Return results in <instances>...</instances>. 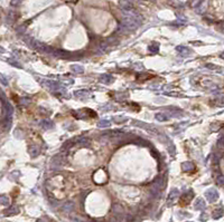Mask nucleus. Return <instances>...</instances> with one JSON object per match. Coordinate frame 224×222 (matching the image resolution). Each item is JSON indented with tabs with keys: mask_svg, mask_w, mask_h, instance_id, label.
<instances>
[{
	"mask_svg": "<svg viewBox=\"0 0 224 222\" xmlns=\"http://www.w3.org/2000/svg\"><path fill=\"white\" fill-rule=\"evenodd\" d=\"M150 77H151L150 75L146 74V75H139V78H138V79H139V81H143V79H149Z\"/></svg>",
	"mask_w": 224,
	"mask_h": 222,
	"instance_id": "31",
	"label": "nucleus"
},
{
	"mask_svg": "<svg viewBox=\"0 0 224 222\" xmlns=\"http://www.w3.org/2000/svg\"><path fill=\"white\" fill-rule=\"evenodd\" d=\"M0 82H1V84H2L3 86H7V85H8V81H7L5 76L2 75H0Z\"/></svg>",
	"mask_w": 224,
	"mask_h": 222,
	"instance_id": "30",
	"label": "nucleus"
},
{
	"mask_svg": "<svg viewBox=\"0 0 224 222\" xmlns=\"http://www.w3.org/2000/svg\"><path fill=\"white\" fill-rule=\"evenodd\" d=\"M148 50L152 54H157L158 53V50H159V44H158V42H154V44H151L150 46L148 47Z\"/></svg>",
	"mask_w": 224,
	"mask_h": 222,
	"instance_id": "21",
	"label": "nucleus"
},
{
	"mask_svg": "<svg viewBox=\"0 0 224 222\" xmlns=\"http://www.w3.org/2000/svg\"><path fill=\"white\" fill-rule=\"evenodd\" d=\"M194 198V193H193V191L190 190V191H187V192H185L184 194L183 195H180V199H179V204L180 206H186V204H188V203L192 201V199Z\"/></svg>",
	"mask_w": 224,
	"mask_h": 222,
	"instance_id": "3",
	"label": "nucleus"
},
{
	"mask_svg": "<svg viewBox=\"0 0 224 222\" xmlns=\"http://www.w3.org/2000/svg\"><path fill=\"white\" fill-rule=\"evenodd\" d=\"M120 96H117V100H124V98H128V94H119Z\"/></svg>",
	"mask_w": 224,
	"mask_h": 222,
	"instance_id": "33",
	"label": "nucleus"
},
{
	"mask_svg": "<svg viewBox=\"0 0 224 222\" xmlns=\"http://www.w3.org/2000/svg\"><path fill=\"white\" fill-rule=\"evenodd\" d=\"M156 119L157 121H159V122H166V121H168V116L166 115L165 113H158L156 114Z\"/></svg>",
	"mask_w": 224,
	"mask_h": 222,
	"instance_id": "23",
	"label": "nucleus"
},
{
	"mask_svg": "<svg viewBox=\"0 0 224 222\" xmlns=\"http://www.w3.org/2000/svg\"><path fill=\"white\" fill-rule=\"evenodd\" d=\"M74 95L78 98H81V97L85 98V97H89L90 96V92L89 91H85V89H81V91H76V92H74Z\"/></svg>",
	"mask_w": 224,
	"mask_h": 222,
	"instance_id": "17",
	"label": "nucleus"
},
{
	"mask_svg": "<svg viewBox=\"0 0 224 222\" xmlns=\"http://www.w3.org/2000/svg\"><path fill=\"white\" fill-rule=\"evenodd\" d=\"M0 203L2 206H9V198L6 195H0Z\"/></svg>",
	"mask_w": 224,
	"mask_h": 222,
	"instance_id": "25",
	"label": "nucleus"
},
{
	"mask_svg": "<svg viewBox=\"0 0 224 222\" xmlns=\"http://www.w3.org/2000/svg\"><path fill=\"white\" fill-rule=\"evenodd\" d=\"M205 219H206V214L203 213V214L201 215V220H202V221H205Z\"/></svg>",
	"mask_w": 224,
	"mask_h": 222,
	"instance_id": "38",
	"label": "nucleus"
},
{
	"mask_svg": "<svg viewBox=\"0 0 224 222\" xmlns=\"http://www.w3.org/2000/svg\"><path fill=\"white\" fill-rule=\"evenodd\" d=\"M99 81H100V83L102 84H111L113 83V81H114V78L112 77L111 75H109V74H103V75H101L100 78H99Z\"/></svg>",
	"mask_w": 224,
	"mask_h": 222,
	"instance_id": "9",
	"label": "nucleus"
},
{
	"mask_svg": "<svg viewBox=\"0 0 224 222\" xmlns=\"http://www.w3.org/2000/svg\"><path fill=\"white\" fill-rule=\"evenodd\" d=\"M62 165V160H61V156L57 155V156H54V158L50 162V167L52 169H58L59 166Z\"/></svg>",
	"mask_w": 224,
	"mask_h": 222,
	"instance_id": "13",
	"label": "nucleus"
},
{
	"mask_svg": "<svg viewBox=\"0 0 224 222\" xmlns=\"http://www.w3.org/2000/svg\"><path fill=\"white\" fill-rule=\"evenodd\" d=\"M8 63L10 65H12V66H16V67H18V68H21V65H20L19 63H17V61H15L14 59H9Z\"/></svg>",
	"mask_w": 224,
	"mask_h": 222,
	"instance_id": "29",
	"label": "nucleus"
},
{
	"mask_svg": "<svg viewBox=\"0 0 224 222\" xmlns=\"http://www.w3.org/2000/svg\"><path fill=\"white\" fill-rule=\"evenodd\" d=\"M31 46H33L35 49L38 50V51H47V53L52 51V50H49L50 48L48 47V46H46V45L40 42H37V40H33V42H31Z\"/></svg>",
	"mask_w": 224,
	"mask_h": 222,
	"instance_id": "5",
	"label": "nucleus"
},
{
	"mask_svg": "<svg viewBox=\"0 0 224 222\" xmlns=\"http://www.w3.org/2000/svg\"><path fill=\"white\" fill-rule=\"evenodd\" d=\"M113 119L115 121V123H119V124H120V123H124L128 121V118L124 116H115V117H113Z\"/></svg>",
	"mask_w": 224,
	"mask_h": 222,
	"instance_id": "26",
	"label": "nucleus"
},
{
	"mask_svg": "<svg viewBox=\"0 0 224 222\" xmlns=\"http://www.w3.org/2000/svg\"><path fill=\"white\" fill-rule=\"evenodd\" d=\"M222 127V124L220 123V124H216V123H213L212 125H211V131L212 132H217L218 128Z\"/></svg>",
	"mask_w": 224,
	"mask_h": 222,
	"instance_id": "27",
	"label": "nucleus"
},
{
	"mask_svg": "<svg viewBox=\"0 0 224 222\" xmlns=\"http://www.w3.org/2000/svg\"><path fill=\"white\" fill-rule=\"evenodd\" d=\"M133 124L137 125V126H140V127H142V128H146V130H148L149 132H157L156 128H155L154 126H151V125H149V124H146V123L140 122V121H136Z\"/></svg>",
	"mask_w": 224,
	"mask_h": 222,
	"instance_id": "12",
	"label": "nucleus"
},
{
	"mask_svg": "<svg viewBox=\"0 0 224 222\" xmlns=\"http://www.w3.org/2000/svg\"><path fill=\"white\" fill-rule=\"evenodd\" d=\"M182 170L184 172H193L194 170H195V165L192 162H183Z\"/></svg>",
	"mask_w": 224,
	"mask_h": 222,
	"instance_id": "11",
	"label": "nucleus"
},
{
	"mask_svg": "<svg viewBox=\"0 0 224 222\" xmlns=\"http://www.w3.org/2000/svg\"><path fill=\"white\" fill-rule=\"evenodd\" d=\"M205 197L208 202H215L218 199V193L215 189H208L205 192Z\"/></svg>",
	"mask_w": 224,
	"mask_h": 222,
	"instance_id": "4",
	"label": "nucleus"
},
{
	"mask_svg": "<svg viewBox=\"0 0 224 222\" xmlns=\"http://www.w3.org/2000/svg\"><path fill=\"white\" fill-rule=\"evenodd\" d=\"M50 53H52L53 56H55L56 58H62V59H67L72 56L71 53L65 51V50H61V49H55L54 51H50Z\"/></svg>",
	"mask_w": 224,
	"mask_h": 222,
	"instance_id": "6",
	"label": "nucleus"
},
{
	"mask_svg": "<svg viewBox=\"0 0 224 222\" xmlns=\"http://www.w3.org/2000/svg\"><path fill=\"white\" fill-rule=\"evenodd\" d=\"M28 153H29V155H30L31 158H36L37 155H39L40 150H39L38 146H36V145H33V146L28 147Z\"/></svg>",
	"mask_w": 224,
	"mask_h": 222,
	"instance_id": "14",
	"label": "nucleus"
},
{
	"mask_svg": "<svg viewBox=\"0 0 224 222\" xmlns=\"http://www.w3.org/2000/svg\"><path fill=\"white\" fill-rule=\"evenodd\" d=\"M43 85L45 87H47L49 89H53V91H58L59 88H62V85L57 82L54 81H42Z\"/></svg>",
	"mask_w": 224,
	"mask_h": 222,
	"instance_id": "7",
	"label": "nucleus"
},
{
	"mask_svg": "<svg viewBox=\"0 0 224 222\" xmlns=\"http://www.w3.org/2000/svg\"><path fill=\"white\" fill-rule=\"evenodd\" d=\"M72 208H73V204H72V203H67L66 206H65L63 209H65V210H68V209H72Z\"/></svg>",
	"mask_w": 224,
	"mask_h": 222,
	"instance_id": "37",
	"label": "nucleus"
},
{
	"mask_svg": "<svg viewBox=\"0 0 224 222\" xmlns=\"http://www.w3.org/2000/svg\"><path fill=\"white\" fill-rule=\"evenodd\" d=\"M119 5L123 9V11H131L133 9V6L130 2V0H120Z\"/></svg>",
	"mask_w": 224,
	"mask_h": 222,
	"instance_id": "8",
	"label": "nucleus"
},
{
	"mask_svg": "<svg viewBox=\"0 0 224 222\" xmlns=\"http://www.w3.org/2000/svg\"><path fill=\"white\" fill-rule=\"evenodd\" d=\"M124 17L122 20V26L127 29L133 30L137 29L141 25V18L137 14H134L133 11H124Z\"/></svg>",
	"mask_w": 224,
	"mask_h": 222,
	"instance_id": "1",
	"label": "nucleus"
},
{
	"mask_svg": "<svg viewBox=\"0 0 224 222\" xmlns=\"http://www.w3.org/2000/svg\"><path fill=\"white\" fill-rule=\"evenodd\" d=\"M71 69H72L73 73H75V74H82V73H84V67L81 66V65H72V66H71Z\"/></svg>",
	"mask_w": 224,
	"mask_h": 222,
	"instance_id": "20",
	"label": "nucleus"
},
{
	"mask_svg": "<svg viewBox=\"0 0 224 222\" xmlns=\"http://www.w3.org/2000/svg\"><path fill=\"white\" fill-rule=\"evenodd\" d=\"M217 146L220 147V149H223V137H222V136L217 141Z\"/></svg>",
	"mask_w": 224,
	"mask_h": 222,
	"instance_id": "32",
	"label": "nucleus"
},
{
	"mask_svg": "<svg viewBox=\"0 0 224 222\" xmlns=\"http://www.w3.org/2000/svg\"><path fill=\"white\" fill-rule=\"evenodd\" d=\"M179 198V191L178 189H171V191L169 192V194H168L167 198V206H171L174 203L176 202V200Z\"/></svg>",
	"mask_w": 224,
	"mask_h": 222,
	"instance_id": "2",
	"label": "nucleus"
},
{
	"mask_svg": "<svg viewBox=\"0 0 224 222\" xmlns=\"http://www.w3.org/2000/svg\"><path fill=\"white\" fill-rule=\"evenodd\" d=\"M40 126H42L44 130H50V128H53V126H54V124H53V122L52 121H48V119H45V121H42L40 122Z\"/></svg>",
	"mask_w": 224,
	"mask_h": 222,
	"instance_id": "18",
	"label": "nucleus"
},
{
	"mask_svg": "<svg viewBox=\"0 0 224 222\" xmlns=\"http://www.w3.org/2000/svg\"><path fill=\"white\" fill-rule=\"evenodd\" d=\"M21 2V0H11V5L12 6H17Z\"/></svg>",
	"mask_w": 224,
	"mask_h": 222,
	"instance_id": "35",
	"label": "nucleus"
},
{
	"mask_svg": "<svg viewBox=\"0 0 224 222\" xmlns=\"http://www.w3.org/2000/svg\"><path fill=\"white\" fill-rule=\"evenodd\" d=\"M222 217H223V209H222V208L217 209V210H215V211L213 212V219L217 220V219H220V218H222Z\"/></svg>",
	"mask_w": 224,
	"mask_h": 222,
	"instance_id": "22",
	"label": "nucleus"
},
{
	"mask_svg": "<svg viewBox=\"0 0 224 222\" xmlns=\"http://www.w3.org/2000/svg\"><path fill=\"white\" fill-rule=\"evenodd\" d=\"M216 183L218 184L220 186H223V184H224V178H223V175H217L216 176Z\"/></svg>",
	"mask_w": 224,
	"mask_h": 222,
	"instance_id": "28",
	"label": "nucleus"
},
{
	"mask_svg": "<svg viewBox=\"0 0 224 222\" xmlns=\"http://www.w3.org/2000/svg\"><path fill=\"white\" fill-rule=\"evenodd\" d=\"M2 130L8 131L11 127V116H6V118L2 121Z\"/></svg>",
	"mask_w": 224,
	"mask_h": 222,
	"instance_id": "16",
	"label": "nucleus"
},
{
	"mask_svg": "<svg viewBox=\"0 0 224 222\" xmlns=\"http://www.w3.org/2000/svg\"><path fill=\"white\" fill-rule=\"evenodd\" d=\"M20 102H21L22 104H28V103H30L31 100H30V98L25 97V98H21V100H20Z\"/></svg>",
	"mask_w": 224,
	"mask_h": 222,
	"instance_id": "34",
	"label": "nucleus"
},
{
	"mask_svg": "<svg viewBox=\"0 0 224 222\" xmlns=\"http://www.w3.org/2000/svg\"><path fill=\"white\" fill-rule=\"evenodd\" d=\"M19 211H20V209H19V206H11L10 208H8L7 210L5 211V215H16V214H18L19 213Z\"/></svg>",
	"mask_w": 224,
	"mask_h": 222,
	"instance_id": "10",
	"label": "nucleus"
},
{
	"mask_svg": "<svg viewBox=\"0 0 224 222\" xmlns=\"http://www.w3.org/2000/svg\"><path fill=\"white\" fill-rule=\"evenodd\" d=\"M110 124H111V123H110L109 121H106V119H102V121H100V122L98 123V126L100 128H104V127H109Z\"/></svg>",
	"mask_w": 224,
	"mask_h": 222,
	"instance_id": "24",
	"label": "nucleus"
},
{
	"mask_svg": "<svg viewBox=\"0 0 224 222\" xmlns=\"http://www.w3.org/2000/svg\"><path fill=\"white\" fill-rule=\"evenodd\" d=\"M176 50H177V53L180 54V56H188L192 54L189 48L185 47V46H178V47L176 48Z\"/></svg>",
	"mask_w": 224,
	"mask_h": 222,
	"instance_id": "15",
	"label": "nucleus"
},
{
	"mask_svg": "<svg viewBox=\"0 0 224 222\" xmlns=\"http://www.w3.org/2000/svg\"><path fill=\"white\" fill-rule=\"evenodd\" d=\"M206 67H211L210 69H216V68H218L217 66H215V65H212V64H206Z\"/></svg>",
	"mask_w": 224,
	"mask_h": 222,
	"instance_id": "36",
	"label": "nucleus"
},
{
	"mask_svg": "<svg viewBox=\"0 0 224 222\" xmlns=\"http://www.w3.org/2000/svg\"><path fill=\"white\" fill-rule=\"evenodd\" d=\"M194 206H195L196 210H204V209L206 208V204H205V202H204L203 199H197Z\"/></svg>",
	"mask_w": 224,
	"mask_h": 222,
	"instance_id": "19",
	"label": "nucleus"
}]
</instances>
